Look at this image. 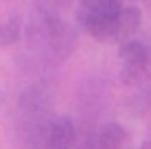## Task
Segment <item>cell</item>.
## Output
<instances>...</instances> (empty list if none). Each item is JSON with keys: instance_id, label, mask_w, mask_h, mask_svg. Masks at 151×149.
Segmentation results:
<instances>
[{"instance_id": "2", "label": "cell", "mask_w": 151, "mask_h": 149, "mask_svg": "<svg viewBox=\"0 0 151 149\" xmlns=\"http://www.w3.org/2000/svg\"><path fill=\"white\" fill-rule=\"evenodd\" d=\"M31 42L47 47L56 56H69L76 47V33L56 11H40L31 25Z\"/></svg>"}, {"instance_id": "9", "label": "cell", "mask_w": 151, "mask_h": 149, "mask_svg": "<svg viewBox=\"0 0 151 149\" xmlns=\"http://www.w3.org/2000/svg\"><path fill=\"white\" fill-rule=\"evenodd\" d=\"M2 103H5V93L0 91V105H2Z\"/></svg>"}, {"instance_id": "1", "label": "cell", "mask_w": 151, "mask_h": 149, "mask_svg": "<svg viewBox=\"0 0 151 149\" xmlns=\"http://www.w3.org/2000/svg\"><path fill=\"white\" fill-rule=\"evenodd\" d=\"M80 22L98 42H124L140 29L142 14L138 7H122L113 14H93L80 9Z\"/></svg>"}, {"instance_id": "8", "label": "cell", "mask_w": 151, "mask_h": 149, "mask_svg": "<svg viewBox=\"0 0 151 149\" xmlns=\"http://www.w3.org/2000/svg\"><path fill=\"white\" fill-rule=\"evenodd\" d=\"M69 2L71 0H36V5H38L40 11H56V14H58V9L67 7Z\"/></svg>"}, {"instance_id": "3", "label": "cell", "mask_w": 151, "mask_h": 149, "mask_svg": "<svg viewBox=\"0 0 151 149\" xmlns=\"http://www.w3.org/2000/svg\"><path fill=\"white\" fill-rule=\"evenodd\" d=\"M120 60H122V80L127 85L140 87L151 80V47L147 42L136 38L120 42Z\"/></svg>"}, {"instance_id": "6", "label": "cell", "mask_w": 151, "mask_h": 149, "mask_svg": "<svg viewBox=\"0 0 151 149\" xmlns=\"http://www.w3.org/2000/svg\"><path fill=\"white\" fill-rule=\"evenodd\" d=\"M22 36V18L11 16L5 22H0V47H11Z\"/></svg>"}, {"instance_id": "4", "label": "cell", "mask_w": 151, "mask_h": 149, "mask_svg": "<svg viewBox=\"0 0 151 149\" xmlns=\"http://www.w3.org/2000/svg\"><path fill=\"white\" fill-rule=\"evenodd\" d=\"M73 140H76V125L71 118L67 116L49 118V122L42 129V136H40L38 149H71Z\"/></svg>"}, {"instance_id": "5", "label": "cell", "mask_w": 151, "mask_h": 149, "mask_svg": "<svg viewBox=\"0 0 151 149\" xmlns=\"http://www.w3.org/2000/svg\"><path fill=\"white\" fill-rule=\"evenodd\" d=\"M98 147L100 149H129V134L124 127H120L118 122H109L102 127L98 136Z\"/></svg>"}, {"instance_id": "7", "label": "cell", "mask_w": 151, "mask_h": 149, "mask_svg": "<svg viewBox=\"0 0 151 149\" xmlns=\"http://www.w3.org/2000/svg\"><path fill=\"white\" fill-rule=\"evenodd\" d=\"M82 11H93V14H113L122 9L120 0H80Z\"/></svg>"}]
</instances>
